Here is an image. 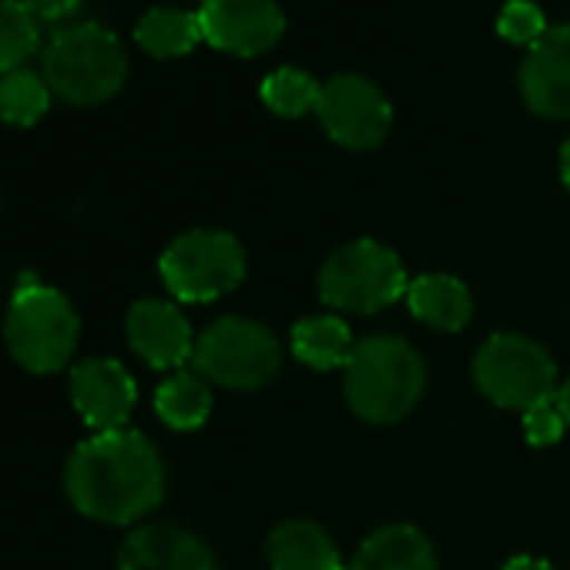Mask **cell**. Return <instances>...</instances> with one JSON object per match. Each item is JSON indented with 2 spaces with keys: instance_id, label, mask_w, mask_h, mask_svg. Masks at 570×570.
<instances>
[{
  "instance_id": "8fae6325",
  "label": "cell",
  "mask_w": 570,
  "mask_h": 570,
  "mask_svg": "<svg viewBox=\"0 0 570 570\" xmlns=\"http://www.w3.org/2000/svg\"><path fill=\"white\" fill-rule=\"evenodd\" d=\"M71 403L95 433H111L125 430L138 403V386L115 360H81L71 370Z\"/></svg>"
},
{
  "instance_id": "52a82bcc",
  "label": "cell",
  "mask_w": 570,
  "mask_h": 570,
  "mask_svg": "<svg viewBox=\"0 0 570 570\" xmlns=\"http://www.w3.org/2000/svg\"><path fill=\"white\" fill-rule=\"evenodd\" d=\"M161 278L181 303H212L245 278V252L228 232L195 228L165 248Z\"/></svg>"
},
{
  "instance_id": "5bb4252c",
  "label": "cell",
  "mask_w": 570,
  "mask_h": 570,
  "mask_svg": "<svg viewBox=\"0 0 570 570\" xmlns=\"http://www.w3.org/2000/svg\"><path fill=\"white\" fill-rule=\"evenodd\" d=\"M118 570H218L212 550L188 530L148 523L128 533L118 550Z\"/></svg>"
},
{
  "instance_id": "f1b7e54d",
  "label": "cell",
  "mask_w": 570,
  "mask_h": 570,
  "mask_svg": "<svg viewBox=\"0 0 570 570\" xmlns=\"http://www.w3.org/2000/svg\"><path fill=\"white\" fill-rule=\"evenodd\" d=\"M560 178H563V185L570 188V138H567L563 148H560Z\"/></svg>"
},
{
  "instance_id": "6da1fadb",
  "label": "cell",
  "mask_w": 570,
  "mask_h": 570,
  "mask_svg": "<svg viewBox=\"0 0 570 570\" xmlns=\"http://www.w3.org/2000/svg\"><path fill=\"white\" fill-rule=\"evenodd\" d=\"M65 490L91 520L135 523L161 503L165 466L155 443L138 430L95 433L71 453Z\"/></svg>"
},
{
  "instance_id": "7a4b0ae2",
  "label": "cell",
  "mask_w": 570,
  "mask_h": 570,
  "mask_svg": "<svg viewBox=\"0 0 570 570\" xmlns=\"http://www.w3.org/2000/svg\"><path fill=\"white\" fill-rule=\"evenodd\" d=\"M423 360L400 336H370L346 363V400L366 423H396L423 396Z\"/></svg>"
},
{
  "instance_id": "cb8c5ba5",
  "label": "cell",
  "mask_w": 570,
  "mask_h": 570,
  "mask_svg": "<svg viewBox=\"0 0 570 570\" xmlns=\"http://www.w3.org/2000/svg\"><path fill=\"white\" fill-rule=\"evenodd\" d=\"M497 31L510 45L530 48L547 35V21H543V11L533 4V0H507L500 18H497Z\"/></svg>"
},
{
  "instance_id": "ffe728a7",
  "label": "cell",
  "mask_w": 570,
  "mask_h": 570,
  "mask_svg": "<svg viewBox=\"0 0 570 570\" xmlns=\"http://www.w3.org/2000/svg\"><path fill=\"white\" fill-rule=\"evenodd\" d=\"M155 410L171 430H198L212 413V390L198 373H175L158 386Z\"/></svg>"
},
{
  "instance_id": "5b68a950",
  "label": "cell",
  "mask_w": 570,
  "mask_h": 570,
  "mask_svg": "<svg viewBox=\"0 0 570 570\" xmlns=\"http://www.w3.org/2000/svg\"><path fill=\"white\" fill-rule=\"evenodd\" d=\"M410 289L406 268L386 245L373 238H360L353 245H343L320 275L323 299L340 313L373 316L386 306H393Z\"/></svg>"
},
{
  "instance_id": "83f0119b",
  "label": "cell",
  "mask_w": 570,
  "mask_h": 570,
  "mask_svg": "<svg viewBox=\"0 0 570 570\" xmlns=\"http://www.w3.org/2000/svg\"><path fill=\"white\" fill-rule=\"evenodd\" d=\"M553 403H557V410H560V416L567 420V426H570V380L557 390V396H553Z\"/></svg>"
},
{
  "instance_id": "e0dca14e",
  "label": "cell",
  "mask_w": 570,
  "mask_h": 570,
  "mask_svg": "<svg viewBox=\"0 0 570 570\" xmlns=\"http://www.w3.org/2000/svg\"><path fill=\"white\" fill-rule=\"evenodd\" d=\"M350 570H440L433 543L410 523L376 530L350 563Z\"/></svg>"
},
{
  "instance_id": "8992f818",
  "label": "cell",
  "mask_w": 570,
  "mask_h": 570,
  "mask_svg": "<svg viewBox=\"0 0 570 570\" xmlns=\"http://www.w3.org/2000/svg\"><path fill=\"white\" fill-rule=\"evenodd\" d=\"M282 353L275 336L252 320L225 316L212 323L191 353V366L202 380L228 390H258L278 373Z\"/></svg>"
},
{
  "instance_id": "44dd1931",
  "label": "cell",
  "mask_w": 570,
  "mask_h": 570,
  "mask_svg": "<svg viewBox=\"0 0 570 570\" xmlns=\"http://www.w3.org/2000/svg\"><path fill=\"white\" fill-rule=\"evenodd\" d=\"M41 48V21L24 0H0V75L21 71Z\"/></svg>"
},
{
  "instance_id": "ac0fdd59",
  "label": "cell",
  "mask_w": 570,
  "mask_h": 570,
  "mask_svg": "<svg viewBox=\"0 0 570 570\" xmlns=\"http://www.w3.org/2000/svg\"><path fill=\"white\" fill-rule=\"evenodd\" d=\"M135 41L155 58H181L205 38H202L198 14L178 11V8H151L138 21Z\"/></svg>"
},
{
  "instance_id": "9a60e30c",
  "label": "cell",
  "mask_w": 570,
  "mask_h": 570,
  "mask_svg": "<svg viewBox=\"0 0 570 570\" xmlns=\"http://www.w3.org/2000/svg\"><path fill=\"white\" fill-rule=\"evenodd\" d=\"M272 570H350L333 537L309 520L278 523L268 537Z\"/></svg>"
},
{
  "instance_id": "2e32d148",
  "label": "cell",
  "mask_w": 570,
  "mask_h": 570,
  "mask_svg": "<svg viewBox=\"0 0 570 570\" xmlns=\"http://www.w3.org/2000/svg\"><path fill=\"white\" fill-rule=\"evenodd\" d=\"M410 313L443 333H460L473 316L470 289L453 275H420L406 289Z\"/></svg>"
},
{
  "instance_id": "3957f363",
  "label": "cell",
  "mask_w": 570,
  "mask_h": 570,
  "mask_svg": "<svg viewBox=\"0 0 570 570\" xmlns=\"http://www.w3.org/2000/svg\"><path fill=\"white\" fill-rule=\"evenodd\" d=\"M45 81L51 95L71 105H101L118 95L128 78V58L121 41L95 24H68L45 48Z\"/></svg>"
},
{
  "instance_id": "d6986e66",
  "label": "cell",
  "mask_w": 570,
  "mask_h": 570,
  "mask_svg": "<svg viewBox=\"0 0 570 570\" xmlns=\"http://www.w3.org/2000/svg\"><path fill=\"white\" fill-rule=\"evenodd\" d=\"M293 353L313 370H336L346 366L353 356L350 326L336 316H313L296 323L293 330Z\"/></svg>"
},
{
  "instance_id": "7402d4cb",
  "label": "cell",
  "mask_w": 570,
  "mask_h": 570,
  "mask_svg": "<svg viewBox=\"0 0 570 570\" xmlns=\"http://www.w3.org/2000/svg\"><path fill=\"white\" fill-rule=\"evenodd\" d=\"M51 105V88L45 75L35 71H11L0 75V121L31 128Z\"/></svg>"
},
{
  "instance_id": "277c9868",
  "label": "cell",
  "mask_w": 570,
  "mask_h": 570,
  "mask_svg": "<svg viewBox=\"0 0 570 570\" xmlns=\"http://www.w3.org/2000/svg\"><path fill=\"white\" fill-rule=\"evenodd\" d=\"M4 333H8L11 356L28 373L45 376L71 363V353L78 350L81 323L65 293L28 275L14 293Z\"/></svg>"
},
{
  "instance_id": "d4e9b609",
  "label": "cell",
  "mask_w": 570,
  "mask_h": 570,
  "mask_svg": "<svg viewBox=\"0 0 570 570\" xmlns=\"http://www.w3.org/2000/svg\"><path fill=\"white\" fill-rule=\"evenodd\" d=\"M563 426H567V420L560 416V410H557L553 400H550V403H540V406H533V410L523 413V433H527V440H530L533 446H550V443H557L560 433H563Z\"/></svg>"
},
{
  "instance_id": "4316f807",
  "label": "cell",
  "mask_w": 570,
  "mask_h": 570,
  "mask_svg": "<svg viewBox=\"0 0 570 570\" xmlns=\"http://www.w3.org/2000/svg\"><path fill=\"white\" fill-rule=\"evenodd\" d=\"M503 570H553L547 560H537V557H513L503 563Z\"/></svg>"
},
{
  "instance_id": "9c48e42d",
  "label": "cell",
  "mask_w": 570,
  "mask_h": 570,
  "mask_svg": "<svg viewBox=\"0 0 570 570\" xmlns=\"http://www.w3.org/2000/svg\"><path fill=\"white\" fill-rule=\"evenodd\" d=\"M326 135L353 151L376 148L393 125V108L386 95L363 75H336L323 85L316 105Z\"/></svg>"
},
{
  "instance_id": "7c38bea8",
  "label": "cell",
  "mask_w": 570,
  "mask_h": 570,
  "mask_svg": "<svg viewBox=\"0 0 570 570\" xmlns=\"http://www.w3.org/2000/svg\"><path fill=\"white\" fill-rule=\"evenodd\" d=\"M520 95L543 118L570 115V24H553L520 65Z\"/></svg>"
},
{
  "instance_id": "4fadbf2b",
  "label": "cell",
  "mask_w": 570,
  "mask_h": 570,
  "mask_svg": "<svg viewBox=\"0 0 570 570\" xmlns=\"http://www.w3.org/2000/svg\"><path fill=\"white\" fill-rule=\"evenodd\" d=\"M128 343L131 350L151 366V370H178L191 360L195 340L188 320L178 313V306L165 299H145L135 303L128 313Z\"/></svg>"
},
{
  "instance_id": "ba28073f",
  "label": "cell",
  "mask_w": 570,
  "mask_h": 570,
  "mask_svg": "<svg viewBox=\"0 0 570 570\" xmlns=\"http://www.w3.org/2000/svg\"><path fill=\"white\" fill-rule=\"evenodd\" d=\"M473 380L480 393L507 410H533L557 396V366L530 340L500 333L487 340L473 360Z\"/></svg>"
},
{
  "instance_id": "603a6c76",
  "label": "cell",
  "mask_w": 570,
  "mask_h": 570,
  "mask_svg": "<svg viewBox=\"0 0 570 570\" xmlns=\"http://www.w3.org/2000/svg\"><path fill=\"white\" fill-rule=\"evenodd\" d=\"M323 95V85L299 71V68H278L262 81V101L282 118H299L306 111H316Z\"/></svg>"
},
{
  "instance_id": "484cf974",
  "label": "cell",
  "mask_w": 570,
  "mask_h": 570,
  "mask_svg": "<svg viewBox=\"0 0 570 570\" xmlns=\"http://www.w3.org/2000/svg\"><path fill=\"white\" fill-rule=\"evenodd\" d=\"M28 11L45 21V24H58V21H68L71 14H78L81 0H24Z\"/></svg>"
},
{
  "instance_id": "30bf717a",
  "label": "cell",
  "mask_w": 570,
  "mask_h": 570,
  "mask_svg": "<svg viewBox=\"0 0 570 570\" xmlns=\"http://www.w3.org/2000/svg\"><path fill=\"white\" fill-rule=\"evenodd\" d=\"M202 38L228 55L252 58L278 45L285 14L275 0H205L198 11Z\"/></svg>"
}]
</instances>
